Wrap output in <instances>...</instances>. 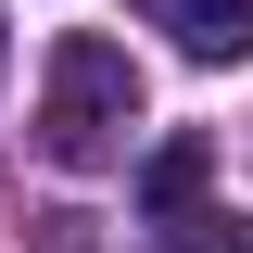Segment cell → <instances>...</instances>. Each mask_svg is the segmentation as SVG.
<instances>
[{
  "label": "cell",
  "mask_w": 253,
  "mask_h": 253,
  "mask_svg": "<svg viewBox=\"0 0 253 253\" xmlns=\"http://www.w3.org/2000/svg\"><path fill=\"white\" fill-rule=\"evenodd\" d=\"M139 26H165L190 63H241L253 51V0H139Z\"/></svg>",
  "instance_id": "cell-2"
},
{
  "label": "cell",
  "mask_w": 253,
  "mask_h": 253,
  "mask_svg": "<svg viewBox=\"0 0 253 253\" xmlns=\"http://www.w3.org/2000/svg\"><path fill=\"white\" fill-rule=\"evenodd\" d=\"M126 139H139V63L114 51V38H51V76H38V152L63 165V177H89V165H114Z\"/></svg>",
  "instance_id": "cell-1"
},
{
  "label": "cell",
  "mask_w": 253,
  "mask_h": 253,
  "mask_svg": "<svg viewBox=\"0 0 253 253\" xmlns=\"http://www.w3.org/2000/svg\"><path fill=\"white\" fill-rule=\"evenodd\" d=\"M165 253H253V215H165Z\"/></svg>",
  "instance_id": "cell-4"
},
{
  "label": "cell",
  "mask_w": 253,
  "mask_h": 253,
  "mask_svg": "<svg viewBox=\"0 0 253 253\" xmlns=\"http://www.w3.org/2000/svg\"><path fill=\"white\" fill-rule=\"evenodd\" d=\"M203 177H215V139H165V152L139 165V203H152V215H190Z\"/></svg>",
  "instance_id": "cell-3"
}]
</instances>
